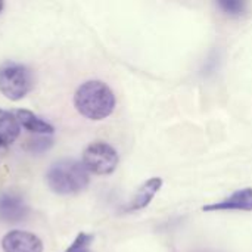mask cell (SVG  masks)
Returning <instances> with one entry per match:
<instances>
[{"label": "cell", "instance_id": "cell-11", "mask_svg": "<svg viewBox=\"0 0 252 252\" xmlns=\"http://www.w3.org/2000/svg\"><path fill=\"white\" fill-rule=\"evenodd\" d=\"M217 6L221 9L223 13L229 16H241L247 12V3L241 0H223L219 1Z\"/></svg>", "mask_w": 252, "mask_h": 252}, {"label": "cell", "instance_id": "cell-4", "mask_svg": "<svg viewBox=\"0 0 252 252\" xmlns=\"http://www.w3.org/2000/svg\"><path fill=\"white\" fill-rule=\"evenodd\" d=\"M117 151L105 142H93L83 152V165L89 173L96 176L112 174L118 167Z\"/></svg>", "mask_w": 252, "mask_h": 252}, {"label": "cell", "instance_id": "cell-3", "mask_svg": "<svg viewBox=\"0 0 252 252\" xmlns=\"http://www.w3.org/2000/svg\"><path fill=\"white\" fill-rule=\"evenodd\" d=\"M34 87V77L30 68L18 62L0 65V93L9 100H21Z\"/></svg>", "mask_w": 252, "mask_h": 252}, {"label": "cell", "instance_id": "cell-1", "mask_svg": "<svg viewBox=\"0 0 252 252\" xmlns=\"http://www.w3.org/2000/svg\"><path fill=\"white\" fill-rule=\"evenodd\" d=\"M75 109L92 121L109 117L115 109V94L108 84L99 80L83 83L74 94Z\"/></svg>", "mask_w": 252, "mask_h": 252}, {"label": "cell", "instance_id": "cell-13", "mask_svg": "<svg viewBox=\"0 0 252 252\" xmlns=\"http://www.w3.org/2000/svg\"><path fill=\"white\" fill-rule=\"evenodd\" d=\"M6 149H7V146H4L3 143H0V154H1V152H4Z\"/></svg>", "mask_w": 252, "mask_h": 252}, {"label": "cell", "instance_id": "cell-9", "mask_svg": "<svg viewBox=\"0 0 252 252\" xmlns=\"http://www.w3.org/2000/svg\"><path fill=\"white\" fill-rule=\"evenodd\" d=\"M13 115L16 117L21 128H25L30 133L52 134L55 131V127L52 124H49L47 121L41 120L40 117H37L34 112H31L28 109H16V111H13Z\"/></svg>", "mask_w": 252, "mask_h": 252}, {"label": "cell", "instance_id": "cell-8", "mask_svg": "<svg viewBox=\"0 0 252 252\" xmlns=\"http://www.w3.org/2000/svg\"><path fill=\"white\" fill-rule=\"evenodd\" d=\"M162 179L161 177H152L149 180H146L136 192V195L130 199V202L123 208L124 213H134L139 210L146 208L151 201L154 199V196L159 192V189L162 188Z\"/></svg>", "mask_w": 252, "mask_h": 252}, {"label": "cell", "instance_id": "cell-6", "mask_svg": "<svg viewBox=\"0 0 252 252\" xmlns=\"http://www.w3.org/2000/svg\"><path fill=\"white\" fill-rule=\"evenodd\" d=\"M205 213H216V211H250L252 213V188H244L233 192L229 198L208 204L202 207Z\"/></svg>", "mask_w": 252, "mask_h": 252}, {"label": "cell", "instance_id": "cell-14", "mask_svg": "<svg viewBox=\"0 0 252 252\" xmlns=\"http://www.w3.org/2000/svg\"><path fill=\"white\" fill-rule=\"evenodd\" d=\"M3 7H4V3L0 0V13H1V10H3Z\"/></svg>", "mask_w": 252, "mask_h": 252}, {"label": "cell", "instance_id": "cell-10", "mask_svg": "<svg viewBox=\"0 0 252 252\" xmlns=\"http://www.w3.org/2000/svg\"><path fill=\"white\" fill-rule=\"evenodd\" d=\"M21 133V126L10 111L0 109V143L4 146L12 145Z\"/></svg>", "mask_w": 252, "mask_h": 252}, {"label": "cell", "instance_id": "cell-2", "mask_svg": "<svg viewBox=\"0 0 252 252\" xmlns=\"http://www.w3.org/2000/svg\"><path fill=\"white\" fill-rule=\"evenodd\" d=\"M89 171L75 159H61L55 162L47 174L46 183L49 189L58 195H75L89 186Z\"/></svg>", "mask_w": 252, "mask_h": 252}, {"label": "cell", "instance_id": "cell-7", "mask_svg": "<svg viewBox=\"0 0 252 252\" xmlns=\"http://www.w3.org/2000/svg\"><path fill=\"white\" fill-rule=\"evenodd\" d=\"M28 216L25 201L12 192L0 195V219L7 223H19Z\"/></svg>", "mask_w": 252, "mask_h": 252}, {"label": "cell", "instance_id": "cell-5", "mask_svg": "<svg viewBox=\"0 0 252 252\" xmlns=\"http://www.w3.org/2000/svg\"><path fill=\"white\" fill-rule=\"evenodd\" d=\"M3 252H43V242L34 233L10 230L1 239Z\"/></svg>", "mask_w": 252, "mask_h": 252}, {"label": "cell", "instance_id": "cell-12", "mask_svg": "<svg viewBox=\"0 0 252 252\" xmlns=\"http://www.w3.org/2000/svg\"><path fill=\"white\" fill-rule=\"evenodd\" d=\"M94 236L90 233H78L77 238L74 239V242L66 248L65 252H92L90 251V245L93 244Z\"/></svg>", "mask_w": 252, "mask_h": 252}]
</instances>
